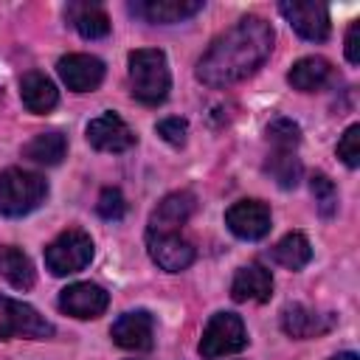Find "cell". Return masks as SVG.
Segmentation results:
<instances>
[{
	"label": "cell",
	"mask_w": 360,
	"mask_h": 360,
	"mask_svg": "<svg viewBox=\"0 0 360 360\" xmlns=\"http://www.w3.org/2000/svg\"><path fill=\"white\" fill-rule=\"evenodd\" d=\"M273 25L256 14L242 17L225 34H219L211 48L197 62V79L208 87H228L250 73H256L273 51Z\"/></svg>",
	"instance_id": "6da1fadb"
},
{
	"label": "cell",
	"mask_w": 360,
	"mask_h": 360,
	"mask_svg": "<svg viewBox=\"0 0 360 360\" xmlns=\"http://www.w3.org/2000/svg\"><path fill=\"white\" fill-rule=\"evenodd\" d=\"M129 87L132 98L146 107L163 104L172 90V73L166 53L158 48H138L129 53Z\"/></svg>",
	"instance_id": "7a4b0ae2"
},
{
	"label": "cell",
	"mask_w": 360,
	"mask_h": 360,
	"mask_svg": "<svg viewBox=\"0 0 360 360\" xmlns=\"http://www.w3.org/2000/svg\"><path fill=\"white\" fill-rule=\"evenodd\" d=\"M48 197V183L37 172H25L8 166L0 172V214L8 219H20L39 208Z\"/></svg>",
	"instance_id": "3957f363"
},
{
	"label": "cell",
	"mask_w": 360,
	"mask_h": 360,
	"mask_svg": "<svg viewBox=\"0 0 360 360\" xmlns=\"http://www.w3.org/2000/svg\"><path fill=\"white\" fill-rule=\"evenodd\" d=\"M248 346V329L236 312H217L205 323V332L200 338V357L217 360L225 354H236Z\"/></svg>",
	"instance_id": "277c9868"
},
{
	"label": "cell",
	"mask_w": 360,
	"mask_h": 360,
	"mask_svg": "<svg viewBox=\"0 0 360 360\" xmlns=\"http://www.w3.org/2000/svg\"><path fill=\"white\" fill-rule=\"evenodd\" d=\"M90 259H93V239L79 228H70V231L59 233L45 248V267L53 276L79 273V270H84L90 264Z\"/></svg>",
	"instance_id": "5b68a950"
},
{
	"label": "cell",
	"mask_w": 360,
	"mask_h": 360,
	"mask_svg": "<svg viewBox=\"0 0 360 360\" xmlns=\"http://www.w3.org/2000/svg\"><path fill=\"white\" fill-rule=\"evenodd\" d=\"M51 335H53V323H48L34 307L0 295V340H11V338L42 340Z\"/></svg>",
	"instance_id": "8992f818"
},
{
	"label": "cell",
	"mask_w": 360,
	"mask_h": 360,
	"mask_svg": "<svg viewBox=\"0 0 360 360\" xmlns=\"http://www.w3.org/2000/svg\"><path fill=\"white\" fill-rule=\"evenodd\" d=\"M278 11L284 14V20L295 28L298 37L309 39V42H323L332 31L329 22V8L323 3H312V0H284L278 3Z\"/></svg>",
	"instance_id": "52a82bcc"
},
{
	"label": "cell",
	"mask_w": 360,
	"mask_h": 360,
	"mask_svg": "<svg viewBox=\"0 0 360 360\" xmlns=\"http://www.w3.org/2000/svg\"><path fill=\"white\" fill-rule=\"evenodd\" d=\"M107 304H110L107 290L93 281H76L59 292V309L79 321H93V318L104 315Z\"/></svg>",
	"instance_id": "ba28073f"
},
{
	"label": "cell",
	"mask_w": 360,
	"mask_h": 360,
	"mask_svg": "<svg viewBox=\"0 0 360 360\" xmlns=\"http://www.w3.org/2000/svg\"><path fill=\"white\" fill-rule=\"evenodd\" d=\"M87 143L98 152H127L135 146V132L115 112H101L87 124Z\"/></svg>",
	"instance_id": "9c48e42d"
},
{
	"label": "cell",
	"mask_w": 360,
	"mask_h": 360,
	"mask_svg": "<svg viewBox=\"0 0 360 360\" xmlns=\"http://www.w3.org/2000/svg\"><path fill=\"white\" fill-rule=\"evenodd\" d=\"M225 225L233 236L256 242L270 231V208L259 200H239L225 211Z\"/></svg>",
	"instance_id": "30bf717a"
},
{
	"label": "cell",
	"mask_w": 360,
	"mask_h": 360,
	"mask_svg": "<svg viewBox=\"0 0 360 360\" xmlns=\"http://www.w3.org/2000/svg\"><path fill=\"white\" fill-rule=\"evenodd\" d=\"M56 70H59V79L73 93H90L104 79V62L90 53H68L56 62Z\"/></svg>",
	"instance_id": "8fae6325"
},
{
	"label": "cell",
	"mask_w": 360,
	"mask_h": 360,
	"mask_svg": "<svg viewBox=\"0 0 360 360\" xmlns=\"http://www.w3.org/2000/svg\"><path fill=\"white\" fill-rule=\"evenodd\" d=\"M115 346L129 349V352H149L155 343V318L146 309H132L124 312L112 329H110Z\"/></svg>",
	"instance_id": "7c38bea8"
},
{
	"label": "cell",
	"mask_w": 360,
	"mask_h": 360,
	"mask_svg": "<svg viewBox=\"0 0 360 360\" xmlns=\"http://www.w3.org/2000/svg\"><path fill=\"white\" fill-rule=\"evenodd\" d=\"M338 323V318L332 312H318L312 307L304 304H290L281 309V329L295 338V340H309V338H321L326 335L332 326Z\"/></svg>",
	"instance_id": "4fadbf2b"
},
{
	"label": "cell",
	"mask_w": 360,
	"mask_h": 360,
	"mask_svg": "<svg viewBox=\"0 0 360 360\" xmlns=\"http://www.w3.org/2000/svg\"><path fill=\"white\" fill-rule=\"evenodd\" d=\"M152 262L166 273H180L194 262V248L180 233H146Z\"/></svg>",
	"instance_id": "5bb4252c"
},
{
	"label": "cell",
	"mask_w": 360,
	"mask_h": 360,
	"mask_svg": "<svg viewBox=\"0 0 360 360\" xmlns=\"http://www.w3.org/2000/svg\"><path fill=\"white\" fill-rule=\"evenodd\" d=\"M191 214H194V194L191 191H172L152 211L146 233H177L188 222Z\"/></svg>",
	"instance_id": "9a60e30c"
},
{
	"label": "cell",
	"mask_w": 360,
	"mask_h": 360,
	"mask_svg": "<svg viewBox=\"0 0 360 360\" xmlns=\"http://www.w3.org/2000/svg\"><path fill=\"white\" fill-rule=\"evenodd\" d=\"M129 11L146 22L169 25V22H183L197 11H202V0H135L129 3Z\"/></svg>",
	"instance_id": "2e32d148"
},
{
	"label": "cell",
	"mask_w": 360,
	"mask_h": 360,
	"mask_svg": "<svg viewBox=\"0 0 360 360\" xmlns=\"http://www.w3.org/2000/svg\"><path fill=\"white\" fill-rule=\"evenodd\" d=\"M231 295H233V301H256V304L270 301V295H273L270 270L262 267L259 262H250V264L239 267L233 281H231Z\"/></svg>",
	"instance_id": "e0dca14e"
},
{
	"label": "cell",
	"mask_w": 360,
	"mask_h": 360,
	"mask_svg": "<svg viewBox=\"0 0 360 360\" xmlns=\"http://www.w3.org/2000/svg\"><path fill=\"white\" fill-rule=\"evenodd\" d=\"M20 96H22V104L37 115L51 112L56 107V101H59L56 84L39 70H31V73H25L20 79Z\"/></svg>",
	"instance_id": "ac0fdd59"
},
{
	"label": "cell",
	"mask_w": 360,
	"mask_h": 360,
	"mask_svg": "<svg viewBox=\"0 0 360 360\" xmlns=\"http://www.w3.org/2000/svg\"><path fill=\"white\" fill-rule=\"evenodd\" d=\"M65 17L84 39H101L110 34V17L98 3H68Z\"/></svg>",
	"instance_id": "d6986e66"
},
{
	"label": "cell",
	"mask_w": 360,
	"mask_h": 360,
	"mask_svg": "<svg viewBox=\"0 0 360 360\" xmlns=\"http://www.w3.org/2000/svg\"><path fill=\"white\" fill-rule=\"evenodd\" d=\"M329 79H332V65L323 56H304L287 73V82L301 93H315L326 87Z\"/></svg>",
	"instance_id": "ffe728a7"
},
{
	"label": "cell",
	"mask_w": 360,
	"mask_h": 360,
	"mask_svg": "<svg viewBox=\"0 0 360 360\" xmlns=\"http://www.w3.org/2000/svg\"><path fill=\"white\" fill-rule=\"evenodd\" d=\"M0 278H6L17 290H31L37 281V273H34L31 259L20 248L3 245L0 248Z\"/></svg>",
	"instance_id": "44dd1931"
},
{
	"label": "cell",
	"mask_w": 360,
	"mask_h": 360,
	"mask_svg": "<svg viewBox=\"0 0 360 360\" xmlns=\"http://www.w3.org/2000/svg\"><path fill=\"white\" fill-rule=\"evenodd\" d=\"M65 152H68V141L56 129L53 132H39V135H34L22 146V158H28V160H34L39 166H56V163H62Z\"/></svg>",
	"instance_id": "7402d4cb"
},
{
	"label": "cell",
	"mask_w": 360,
	"mask_h": 360,
	"mask_svg": "<svg viewBox=\"0 0 360 360\" xmlns=\"http://www.w3.org/2000/svg\"><path fill=\"white\" fill-rule=\"evenodd\" d=\"M309 259H312V245H309V239H307L304 233H298V231L281 236V239L273 245V262L281 264V267H287V270H301V267L309 264Z\"/></svg>",
	"instance_id": "603a6c76"
},
{
	"label": "cell",
	"mask_w": 360,
	"mask_h": 360,
	"mask_svg": "<svg viewBox=\"0 0 360 360\" xmlns=\"http://www.w3.org/2000/svg\"><path fill=\"white\" fill-rule=\"evenodd\" d=\"M264 172L281 186V188H295L301 183V174H304V166L298 160L295 152H276L270 149L267 160H264Z\"/></svg>",
	"instance_id": "cb8c5ba5"
},
{
	"label": "cell",
	"mask_w": 360,
	"mask_h": 360,
	"mask_svg": "<svg viewBox=\"0 0 360 360\" xmlns=\"http://www.w3.org/2000/svg\"><path fill=\"white\" fill-rule=\"evenodd\" d=\"M264 135H267V143L276 152H295L298 143H301V127L290 118H273L267 124Z\"/></svg>",
	"instance_id": "d4e9b609"
},
{
	"label": "cell",
	"mask_w": 360,
	"mask_h": 360,
	"mask_svg": "<svg viewBox=\"0 0 360 360\" xmlns=\"http://www.w3.org/2000/svg\"><path fill=\"white\" fill-rule=\"evenodd\" d=\"M309 188H312V197H315V208L321 217H335L338 214V188L335 183L326 177V174H315L309 180Z\"/></svg>",
	"instance_id": "484cf974"
},
{
	"label": "cell",
	"mask_w": 360,
	"mask_h": 360,
	"mask_svg": "<svg viewBox=\"0 0 360 360\" xmlns=\"http://www.w3.org/2000/svg\"><path fill=\"white\" fill-rule=\"evenodd\" d=\"M338 158H340L349 169H357V166H360V124L346 127V132H343L340 141H338Z\"/></svg>",
	"instance_id": "4316f807"
},
{
	"label": "cell",
	"mask_w": 360,
	"mask_h": 360,
	"mask_svg": "<svg viewBox=\"0 0 360 360\" xmlns=\"http://www.w3.org/2000/svg\"><path fill=\"white\" fill-rule=\"evenodd\" d=\"M96 211H98V217H104V219H121V217L127 214V200H124V194H121L118 188H104V191L98 194Z\"/></svg>",
	"instance_id": "83f0119b"
},
{
	"label": "cell",
	"mask_w": 360,
	"mask_h": 360,
	"mask_svg": "<svg viewBox=\"0 0 360 360\" xmlns=\"http://www.w3.org/2000/svg\"><path fill=\"white\" fill-rule=\"evenodd\" d=\"M158 135H160L166 143H172V146H183V143H186V135H188V121H186V118H177V115L163 118V121L158 124Z\"/></svg>",
	"instance_id": "f1b7e54d"
},
{
	"label": "cell",
	"mask_w": 360,
	"mask_h": 360,
	"mask_svg": "<svg viewBox=\"0 0 360 360\" xmlns=\"http://www.w3.org/2000/svg\"><path fill=\"white\" fill-rule=\"evenodd\" d=\"M346 59H349L352 65L360 62V22H357V20H354V22L349 25V31H346Z\"/></svg>",
	"instance_id": "f546056e"
},
{
	"label": "cell",
	"mask_w": 360,
	"mask_h": 360,
	"mask_svg": "<svg viewBox=\"0 0 360 360\" xmlns=\"http://www.w3.org/2000/svg\"><path fill=\"white\" fill-rule=\"evenodd\" d=\"M332 360H360V357H357L354 352H343V354H335Z\"/></svg>",
	"instance_id": "4dcf8cb0"
},
{
	"label": "cell",
	"mask_w": 360,
	"mask_h": 360,
	"mask_svg": "<svg viewBox=\"0 0 360 360\" xmlns=\"http://www.w3.org/2000/svg\"><path fill=\"white\" fill-rule=\"evenodd\" d=\"M0 101H3V87H0Z\"/></svg>",
	"instance_id": "1f68e13d"
}]
</instances>
